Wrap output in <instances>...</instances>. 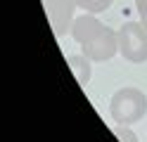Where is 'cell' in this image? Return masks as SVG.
Wrapping results in <instances>:
<instances>
[{
  "instance_id": "7",
  "label": "cell",
  "mask_w": 147,
  "mask_h": 142,
  "mask_svg": "<svg viewBox=\"0 0 147 142\" xmlns=\"http://www.w3.org/2000/svg\"><path fill=\"white\" fill-rule=\"evenodd\" d=\"M76 5L81 9H86V12H90V14H97V12H105L112 5V0H76Z\"/></svg>"
},
{
  "instance_id": "8",
  "label": "cell",
  "mask_w": 147,
  "mask_h": 142,
  "mask_svg": "<svg viewBox=\"0 0 147 142\" xmlns=\"http://www.w3.org/2000/svg\"><path fill=\"white\" fill-rule=\"evenodd\" d=\"M114 135L121 140V142H138V135L131 130V128H126V126H119V128H114Z\"/></svg>"
},
{
  "instance_id": "1",
  "label": "cell",
  "mask_w": 147,
  "mask_h": 142,
  "mask_svg": "<svg viewBox=\"0 0 147 142\" xmlns=\"http://www.w3.org/2000/svg\"><path fill=\"white\" fill-rule=\"evenodd\" d=\"M147 114V95L138 88H121L112 95L109 102V116L114 118V123L121 126H131L138 123Z\"/></svg>"
},
{
  "instance_id": "3",
  "label": "cell",
  "mask_w": 147,
  "mask_h": 142,
  "mask_svg": "<svg viewBox=\"0 0 147 142\" xmlns=\"http://www.w3.org/2000/svg\"><path fill=\"white\" fill-rule=\"evenodd\" d=\"M81 47H83V55L90 57L93 62H107V59H112V57L119 52V36H116L114 28H109V26L102 24V28Z\"/></svg>"
},
{
  "instance_id": "5",
  "label": "cell",
  "mask_w": 147,
  "mask_h": 142,
  "mask_svg": "<svg viewBox=\"0 0 147 142\" xmlns=\"http://www.w3.org/2000/svg\"><path fill=\"white\" fill-rule=\"evenodd\" d=\"M100 28H102V22L95 19V14H83V17L74 19V24H71V36H74V40H76L78 45H83V43H88L90 38L100 31Z\"/></svg>"
},
{
  "instance_id": "4",
  "label": "cell",
  "mask_w": 147,
  "mask_h": 142,
  "mask_svg": "<svg viewBox=\"0 0 147 142\" xmlns=\"http://www.w3.org/2000/svg\"><path fill=\"white\" fill-rule=\"evenodd\" d=\"M45 5V14H48V22L52 26V33L62 38L71 31L74 24V9H76V0H43Z\"/></svg>"
},
{
  "instance_id": "2",
  "label": "cell",
  "mask_w": 147,
  "mask_h": 142,
  "mask_svg": "<svg viewBox=\"0 0 147 142\" xmlns=\"http://www.w3.org/2000/svg\"><path fill=\"white\" fill-rule=\"evenodd\" d=\"M119 36V52L133 64L147 62V28L142 24L128 22L116 31Z\"/></svg>"
},
{
  "instance_id": "6",
  "label": "cell",
  "mask_w": 147,
  "mask_h": 142,
  "mask_svg": "<svg viewBox=\"0 0 147 142\" xmlns=\"http://www.w3.org/2000/svg\"><path fill=\"white\" fill-rule=\"evenodd\" d=\"M90 57L86 55H69L67 57V64H69V69L74 73V78H76L78 85H88L90 83Z\"/></svg>"
},
{
  "instance_id": "9",
  "label": "cell",
  "mask_w": 147,
  "mask_h": 142,
  "mask_svg": "<svg viewBox=\"0 0 147 142\" xmlns=\"http://www.w3.org/2000/svg\"><path fill=\"white\" fill-rule=\"evenodd\" d=\"M135 7L140 12V24L147 28V0H135Z\"/></svg>"
}]
</instances>
